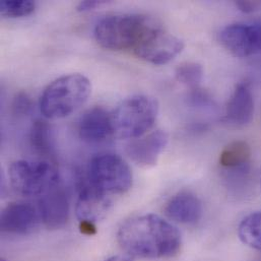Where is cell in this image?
<instances>
[{
  "instance_id": "6da1fadb",
  "label": "cell",
  "mask_w": 261,
  "mask_h": 261,
  "mask_svg": "<svg viewBox=\"0 0 261 261\" xmlns=\"http://www.w3.org/2000/svg\"><path fill=\"white\" fill-rule=\"evenodd\" d=\"M118 243L131 256L161 259L176 255L182 244L178 229L156 215L131 218L117 233Z\"/></svg>"
},
{
  "instance_id": "7a4b0ae2",
  "label": "cell",
  "mask_w": 261,
  "mask_h": 261,
  "mask_svg": "<svg viewBox=\"0 0 261 261\" xmlns=\"http://www.w3.org/2000/svg\"><path fill=\"white\" fill-rule=\"evenodd\" d=\"M91 93V82L85 75H63L44 90L40 98L41 112L49 119L67 117L88 101Z\"/></svg>"
},
{
  "instance_id": "3957f363",
  "label": "cell",
  "mask_w": 261,
  "mask_h": 261,
  "mask_svg": "<svg viewBox=\"0 0 261 261\" xmlns=\"http://www.w3.org/2000/svg\"><path fill=\"white\" fill-rule=\"evenodd\" d=\"M155 22L140 14L107 16L97 23L95 38L99 45L108 50H134Z\"/></svg>"
},
{
  "instance_id": "277c9868",
  "label": "cell",
  "mask_w": 261,
  "mask_h": 261,
  "mask_svg": "<svg viewBox=\"0 0 261 261\" xmlns=\"http://www.w3.org/2000/svg\"><path fill=\"white\" fill-rule=\"evenodd\" d=\"M159 114L158 101L138 95L124 100L112 113L114 134L121 138L136 139L151 129Z\"/></svg>"
},
{
  "instance_id": "5b68a950",
  "label": "cell",
  "mask_w": 261,
  "mask_h": 261,
  "mask_svg": "<svg viewBox=\"0 0 261 261\" xmlns=\"http://www.w3.org/2000/svg\"><path fill=\"white\" fill-rule=\"evenodd\" d=\"M8 172L12 188L23 196H42L58 185L57 170L46 161H16Z\"/></svg>"
},
{
  "instance_id": "8992f818",
  "label": "cell",
  "mask_w": 261,
  "mask_h": 261,
  "mask_svg": "<svg viewBox=\"0 0 261 261\" xmlns=\"http://www.w3.org/2000/svg\"><path fill=\"white\" fill-rule=\"evenodd\" d=\"M89 183L96 189L110 194H122L130 189L132 173L129 166L115 153H100L88 167Z\"/></svg>"
},
{
  "instance_id": "52a82bcc",
  "label": "cell",
  "mask_w": 261,
  "mask_h": 261,
  "mask_svg": "<svg viewBox=\"0 0 261 261\" xmlns=\"http://www.w3.org/2000/svg\"><path fill=\"white\" fill-rule=\"evenodd\" d=\"M184 49L181 39L155 22L133 50L134 54L151 64L163 65L172 61Z\"/></svg>"
},
{
  "instance_id": "ba28073f",
  "label": "cell",
  "mask_w": 261,
  "mask_h": 261,
  "mask_svg": "<svg viewBox=\"0 0 261 261\" xmlns=\"http://www.w3.org/2000/svg\"><path fill=\"white\" fill-rule=\"evenodd\" d=\"M222 45L235 57L245 58L261 53V21L232 23L220 33Z\"/></svg>"
},
{
  "instance_id": "9c48e42d",
  "label": "cell",
  "mask_w": 261,
  "mask_h": 261,
  "mask_svg": "<svg viewBox=\"0 0 261 261\" xmlns=\"http://www.w3.org/2000/svg\"><path fill=\"white\" fill-rule=\"evenodd\" d=\"M40 219L51 230L63 228L69 219V202L64 189L58 185L40 196Z\"/></svg>"
},
{
  "instance_id": "30bf717a",
  "label": "cell",
  "mask_w": 261,
  "mask_h": 261,
  "mask_svg": "<svg viewBox=\"0 0 261 261\" xmlns=\"http://www.w3.org/2000/svg\"><path fill=\"white\" fill-rule=\"evenodd\" d=\"M39 220H41L39 211L32 204L11 202L1 213V231L8 234L24 235L37 227Z\"/></svg>"
},
{
  "instance_id": "8fae6325",
  "label": "cell",
  "mask_w": 261,
  "mask_h": 261,
  "mask_svg": "<svg viewBox=\"0 0 261 261\" xmlns=\"http://www.w3.org/2000/svg\"><path fill=\"white\" fill-rule=\"evenodd\" d=\"M169 142L166 131L155 130L134 139L126 147L131 160L142 167L154 166Z\"/></svg>"
},
{
  "instance_id": "7c38bea8",
  "label": "cell",
  "mask_w": 261,
  "mask_h": 261,
  "mask_svg": "<svg viewBox=\"0 0 261 261\" xmlns=\"http://www.w3.org/2000/svg\"><path fill=\"white\" fill-rule=\"evenodd\" d=\"M111 205L112 201L108 194L96 189L90 183L81 186L75 207L80 222L95 224L108 214Z\"/></svg>"
},
{
  "instance_id": "4fadbf2b",
  "label": "cell",
  "mask_w": 261,
  "mask_h": 261,
  "mask_svg": "<svg viewBox=\"0 0 261 261\" xmlns=\"http://www.w3.org/2000/svg\"><path fill=\"white\" fill-rule=\"evenodd\" d=\"M164 212L171 221L190 225L197 223L201 219L203 208L200 199L195 194L182 191L167 202Z\"/></svg>"
},
{
  "instance_id": "5bb4252c",
  "label": "cell",
  "mask_w": 261,
  "mask_h": 261,
  "mask_svg": "<svg viewBox=\"0 0 261 261\" xmlns=\"http://www.w3.org/2000/svg\"><path fill=\"white\" fill-rule=\"evenodd\" d=\"M80 136L89 142H99L114 134L112 115L102 107L88 110L79 122Z\"/></svg>"
},
{
  "instance_id": "9a60e30c",
  "label": "cell",
  "mask_w": 261,
  "mask_h": 261,
  "mask_svg": "<svg viewBox=\"0 0 261 261\" xmlns=\"http://www.w3.org/2000/svg\"><path fill=\"white\" fill-rule=\"evenodd\" d=\"M254 116V98L251 90L245 84L236 86L227 106L226 118L232 124L244 126L249 124Z\"/></svg>"
},
{
  "instance_id": "2e32d148",
  "label": "cell",
  "mask_w": 261,
  "mask_h": 261,
  "mask_svg": "<svg viewBox=\"0 0 261 261\" xmlns=\"http://www.w3.org/2000/svg\"><path fill=\"white\" fill-rule=\"evenodd\" d=\"M252 150L248 142L234 140L227 144L220 154V165L230 171H243L250 163Z\"/></svg>"
},
{
  "instance_id": "e0dca14e",
  "label": "cell",
  "mask_w": 261,
  "mask_h": 261,
  "mask_svg": "<svg viewBox=\"0 0 261 261\" xmlns=\"http://www.w3.org/2000/svg\"><path fill=\"white\" fill-rule=\"evenodd\" d=\"M238 236L244 245L261 252V211L246 216L241 221Z\"/></svg>"
},
{
  "instance_id": "ac0fdd59",
  "label": "cell",
  "mask_w": 261,
  "mask_h": 261,
  "mask_svg": "<svg viewBox=\"0 0 261 261\" xmlns=\"http://www.w3.org/2000/svg\"><path fill=\"white\" fill-rule=\"evenodd\" d=\"M31 142L33 147L44 155L51 156L54 152L51 129L44 121L34 123L31 131Z\"/></svg>"
},
{
  "instance_id": "d6986e66",
  "label": "cell",
  "mask_w": 261,
  "mask_h": 261,
  "mask_svg": "<svg viewBox=\"0 0 261 261\" xmlns=\"http://www.w3.org/2000/svg\"><path fill=\"white\" fill-rule=\"evenodd\" d=\"M175 77L180 84L196 89L202 81L203 68L196 62H184L177 66Z\"/></svg>"
},
{
  "instance_id": "ffe728a7",
  "label": "cell",
  "mask_w": 261,
  "mask_h": 261,
  "mask_svg": "<svg viewBox=\"0 0 261 261\" xmlns=\"http://www.w3.org/2000/svg\"><path fill=\"white\" fill-rule=\"evenodd\" d=\"M35 2L31 0H3L0 2V13L6 17H21L35 10Z\"/></svg>"
},
{
  "instance_id": "44dd1931",
  "label": "cell",
  "mask_w": 261,
  "mask_h": 261,
  "mask_svg": "<svg viewBox=\"0 0 261 261\" xmlns=\"http://www.w3.org/2000/svg\"><path fill=\"white\" fill-rule=\"evenodd\" d=\"M13 108L18 113H27L31 109V100H30V98L24 94L18 95L16 97V99L14 100Z\"/></svg>"
},
{
  "instance_id": "7402d4cb",
  "label": "cell",
  "mask_w": 261,
  "mask_h": 261,
  "mask_svg": "<svg viewBox=\"0 0 261 261\" xmlns=\"http://www.w3.org/2000/svg\"><path fill=\"white\" fill-rule=\"evenodd\" d=\"M236 6L245 13H251L261 8L260 1H237Z\"/></svg>"
},
{
  "instance_id": "603a6c76",
  "label": "cell",
  "mask_w": 261,
  "mask_h": 261,
  "mask_svg": "<svg viewBox=\"0 0 261 261\" xmlns=\"http://www.w3.org/2000/svg\"><path fill=\"white\" fill-rule=\"evenodd\" d=\"M103 3H105V1H99V0L82 1L77 5V10L79 11H89V10H92V9L96 8L97 6H100Z\"/></svg>"
},
{
  "instance_id": "cb8c5ba5",
  "label": "cell",
  "mask_w": 261,
  "mask_h": 261,
  "mask_svg": "<svg viewBox=\"0 0 261 261\" xmlns=\"http://www.w3.org/2000/svg\"><path fill=\"white\" fill-rule=\"evenodd\" d=\"M81 231L84 234L87 235H94L96 233V226L93 223H89V222H81Z\"/></svg>"
},
{
  "instance_id": "d4e9b609",
  "label": "cell",
  "mask_w": 261,
  "mask_h": 261,
  "mask_svg": "<svg viewBox=\"0 0 261 261\" xmlns=\"http://www.w3.org/2000/svg\"><path fill=\"white\" fill-rule=\"evenodd\" d=\"M105 261H134V257L125 253V254H118V255L111 256Z\"/></svg>"
},
{
  "instance_id": "484cf974",
  "label": "cell",
  "mask_w": 261,
  "mask_h": 261,
  "mask_svg": "<svg viewBox=\"0 0 261 261\" xmlns=\"http://www.w3.org/2000/svg\"><path fill=\"white\" fill-rule=\"evenodd\" d=\"M259 187H260V191H261V176H260V179H259Z\"/></svg>"
},
{
  "instance_id": "4316f807",
  "label": "cell",
  "mask_w": 261,
  "mask_h": 261,
  "mask_svg": "<svg viewBox=\"0 0 261 261\" xmlns=\"http://www.w3.org/2000/svg\"><path fill=\"white\" fill-rule=\"evenodd\" d=\"M1 261H7V260H5V259H3V258H2V259H1Z\"/></svg>"
}]
</instances>
